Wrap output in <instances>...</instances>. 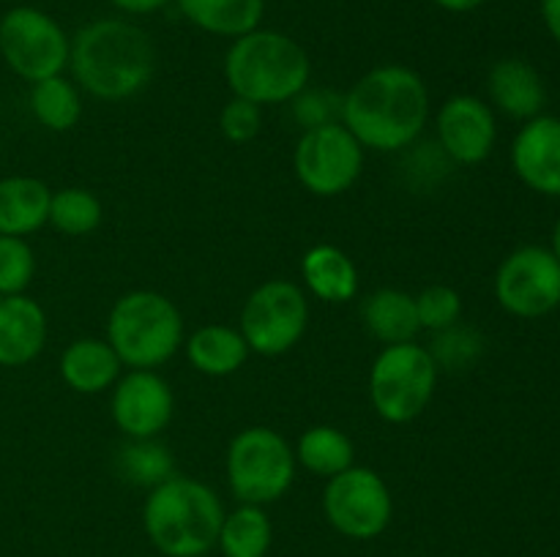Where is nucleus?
I'll list each match as a JSON object with an SVG mask.
<instances>
[{"instance_id": "8", "label": "nucleus", "mask_w": 560, "mask_h": 557, "mask_svg": "<svg viewBox=\"0 0 560 557\" xmlns=\"http://www.w3.org/2000/svg\"><path fill=\"white\" fill-rule=\"evenodd\" d=\"M310 325V300L301 284L290 278H268L257 284L241 309V325L252 353L277 358L304 339Z\"/></svg>"}, {"instance_id": "29", "label": "nucleus", "mask_w": 560, "mask_h": 557, "mask_svg": "<svg viewBox=\"0 0 560 557\" xmlns=\"http://www.w3.org/2000/svg\"><path fill=\"white\" fill-rule=\"evenodd\" d=\"M36 276V254L31 244L16 235H0V298L22 295Z\"/></svg>"}, {"instance_id": "16", "label": "nucleus", "mask_w": 560, "mask_h": 557, "mask_svg": "<svg viewBox=\"0 0 560 557\" xmlns=\"http://www.w3.org/2000/svg\"><path fill=\"white\" fill-rule=\"evenodd\" d=\"M47 344V311L31 295L0 298V366L20 369L36 360Z\"/></svg>"}, {"instance_id": "7", "label": "nucleus", "mask_w": 560, "mask_h": 557, "mask_svg": "<svg viewBox=\"0 0 560 557\" xmlns=\"http://www.w3.org/2000/svg\"><path fill=\"white\" fill-rule=\"evenodd\" d=\"M438 364L424 344H386L370 366L372 410L386 424L402 426L430 407L438 388Z\"/></svg>"}, {"instance_id": "22", "label": "nucleus", "mask_w": 560, "mask_h": 557, "mask_svg": "<svg viewBox=\"0 0 560 557\" xmlns=\"http://www.w3.org/2000/svg\"><path fill=\"white\" fill-rule=\"evenodd\" d=\"M364 328L386 347V344L416 342L421 325L416 311V295L397 287H381L370 293L361 304Z\"/></svg>"}, {"instance_id": "2", "label": "nucleus", "mask_w": 560, "mask_h": 557, "mask_svg": "<svg viewBox=\"0 0 560 557\" xmlns=\"http://www.w3.org/2000/svg\"><path fill=\"white\" fill-rule=\"evenodd\" d=\"M74 85L102 102H126L145 91L156 71V47L142 27L126 20L88 22L71 38Z\"/></svg>"}, {"instance_id": "26", "label": "nucleus", "mask_w": 560, "mask_h": 557, "mask_svg": "<svg viewBox=\"0 0 560 557\" xmlns=\"http://www.w3.org/2000/svg\"><path fill=\"white\" fill-rule=\"evenodd\" d=\"M31 112L44 129L49 131H71L82 118V96L74 80H66L63 74L47 76L31 85Z\"/></svg>"}, {"instance_id": "27", "label": "nucleus", "mask_w": 560, "mask_h": 557, "mask_svg": "<svg viewBox=\"0 0 560 557\" xmlns=\"http://www.w3.org/2000/svg\"><path fill=\"white\" fill-rule=\"evenodd\" d=\"M104 205L91 189L80 186H66V189L52 191L49 200V222L60 235L69 238H82L102 227Z\"/></svg>"}, {"instance_id": "1", "label": "nucleus", "mask_w": 560, "mask_h": 557, "mask_svg": "<svg viewBox=\"0 0 560 557\" xmlns=\"http://www.w3.org/2000/svg\"><path fill=\"white\" fill-rule=\"evenodd\" d=\"M342 123L364 151H408L430 123L427 82L408 66H377L342 96Z\"/></svg>"}, {"instance_id": "14", "label": "nucleus", "mask_w": 560, "mask_h": 557, "mask_svg": "<svg viewBox=\"0 0 560 557\" xmlns=\"http://www.w3.org/2000/svg\"><path fill=\"white\" fill-rule=\"evenodd\" d=\"M438 147L452 164L474 167L492 153L498 140L495 112L487 102L470 93L446 98L435 115Z\"/></svg>"}, {"instance_id": "23", "label": "nucleus", "mask_w": 560, "mask_h": 557, "mask_svg": "<svg viewBox=\"0 0 560 557\" xmlns=\"http://www.w3.org/2000/svg\"><path fill=\"white\" fill-rule=\"evenodd\" d=\"M180 14L200 31L222 38H238L260 27L266 0H175Z\"/></svg>"}, {"instance_id": "35", "label": "nucleus", "mask_w": 560, "mask_h": 557, "mask_svg": "<svg viewBox=\"0 0 560 557\" xmlns=\"http://www.w3.org/2000/svg\"><path fill=\"white\" fill-rule=\"evenodd\" d=\"M541 16H545L547 31L560 44V0H541Z\"/></svg>"}, {"instance_id": "3", "label": "nucleus", "mask_w": 560, "mask_h": 557, "mask_svg": "<svg viewBox=\"0 0 560 557\" xmlns=\"http://www.w3.org/2000/svg\"><path fill=\"white\" fill-rule=\"evenodd\" d=\"M310 55L288 33L255 27L233 38L224 55L228 87L257 107L290 104L310 85Z\"/></svg>"}, {"instance_id": "4", "label": "nucleus", "mask_w": 560, "mask_h": 557, "mask_svg": "<svg viewBox=\"0 0 560 557\" xmlns=\"http://www.w3.org/2000/svg\"><path fill=\"white\" fill-rule=\"evenodd\" d=\"M224 506L217 491L197 478L170 475L153 486L142 506L148 541L164 557H206L217 546Z\"/></svg>"}, {"instance_id": "33", "label": "nucleus", "mask_w": 560, "mask_h": 557, "mask_svg": "<svg viewBox=\"0 0 560 557\" xmlns=\"http://www.w3.org/2000/svg\"><path fill=\"white\" fill-rule=\"evenodd\" d=\"M219 129H222L224 140L233 145H246L255 140L262 129V107L246 102V98L233 96L219 112Z\"/></svg>"}, {"instance_id": "37", "label": "nucleus", "mask_w": 560, "mask_h": 557, "mask_svg": "<svg viewBox=\"0 0 560 557\" xmlns=\"http://www.w3.org/2000/svg\"><path fill=\"white\" fill-rule=\"evenodd\" d=\"M552 254H556L558 260H560V218H558V224H556V233H552Z\"/></svg>"}, {"instance_id": "32", "label": "nucleus", "mask_w": 560, "mask_h": 557, "mask_svg": "<svg viewBox=\"0 0 560 557\" xmlns=\"http://www.w3.org/2000/svg\"><path fill=\"white\" fill-rule=\"evenodd\" d=\"M293 118L301 129H317V126L337 123L342 120V96H337L328 87H310L306 85L299 96L290 102Z\"/></svg>"}, {"instance_id": "19", "label": "nucleus", "mask_w": 560, "mask_h": 557, "mask_svg": "<svg viewBox=\"0 0 560 557\" xmlns=\"http://www.w3.org/2000/svg\"><path fill=\"white\" fill-rule=\"evenodd\" d=\"M492 104L514 120H530L545 107V82L539 71L520 58L498 60L487 76Z\"/></svg>"}, {"instance_id": "30", "label": "nucleus", "mask_w": 560, "mask_h": 557, "mask_svg": "<svg viewBox=\"0 0 560 557\" xmlns=\"http://www.w3.org/2000/svg\"><path fill=\"white\" fill-rule=\"evenodd\" d=\"M435 358L438 369H468L474 360H479L481 349H485V339L465 325H452L446 331L435 333L432 347H427Z\"/></svg>"}, {"instance_id": "17", "label": "nucleus", "mask_w": 560, "mask_h": 557, "mask_svg": "<svg viewBox=\"0 0 560 557\" xmlns=\"http://www.w3.org/2000/svg\"><path fill=\"white\" fill-rule=\"evenodd\" d=\"M301 282L304 293L315 295L323 304H348L359 295V268L345 249L334 244H317L301 257Z\"/></svg>"}, {"instance_id": "21", "label": "nucleus", "mask_w": 560, "mask_h": 557, "mask_svg": "<svg viewBox=\"0 0 560 557\" xmlns=\"http://www.w3.org/2000/svg\"><path fill=\"white\" fill-rule=\"evenodd\" d=\"M191 369L206 377H230L249 360L252 349L244 333L224 322L200 325L184 342Z\"/></svg>"}, {"instance_id": "5", "label": "nucleus", "mask_w": 560, "mask_h": 557, "mask_svg": "<svg viewBox=\"0 0 560 557\" xmlns=\"http://www.w3.org/2000/svg\"><path fill=\"white\" fill-rule=\"evenodd\" d=\"M107 342L126 369H159L184 347V315L164 293L131 289L109 309Z\"/></svg>"}, {"instance_id": "6", "label": "nucleus", "mask_w": 560, "mask_h": 557, "mask_svg": "<svg viewBox=\"0 0 560 557\" xmlns=\"http://www.w3.org/2000/svg\"><path fill=\"white\" fill-rule=\"evenodd\" d=\"M295 451L271 426H246L230 440L224 457L228 486L246 506H271L282 500L295 481Z\"/></svg>"}, {"instance_id": "31", "label": "nucleus", "mask_w": 560, "mask_h": 557, "mask_svg": "<svg viewBox=\"0 0 560 557\" xmlns=\"http://www.w3.org/2000/svg\"><path fill=\"white\" fill-rule=\"evenodd\" d=\"M416 311H419L421 331H446L463 317V298L448 284H430L416 295Z\"/></svg>"}, {"instance_id": "9", "label": "nucleus", "mask_w": 560, "mask_h": 557, "mask_svg": "<svg viewBox=\"0 0 560 557\" xmlns=\"http://www.w3.org/2000/svg\"><path fill=\"white\" fill-rule=\"evenodd\" d=\"M71 38L55 16L36 5H14L0 16V58L22 80L58 76L69 69Z\"/></svg>"}, {"instance_id": "18", "label": "nucleus", "mask_w": 560, "mask_h": 557, "mask_svg": "<svg viewBox=\"0 0 560 557\" xmlns=\"http://www.w3.org/2000/svg\"><path fill=\"white\" fill-rule=\"evenodd\" d=\"M120 375H124V364H120L118 353H115L107 339H77L60 355V377H63V382L71 391L85 393V396L109 391Z\"/></svg>"}, {"instance_id": "24", "label": "nucleus", "mask_w": 560, "mask_h": 557, "mask_svg": "<svg viewBox=\"0 0 560 557\" xmlns=\"http://www.w3.org/2000/svg\"><path fill=\"white\" fill-rule=\"evenodd\" d=\"M295 462L317 478H334L355 464V446L339 426L317 424L301 431L295 442Z\"/></svg>"}, {"instance_id": "28", "label": "nucleus", "mask_w": 560, "mask_h": 557, "mask_svg": "<svg viewBox=\"0 0 560 557\" xmlns=\"http://www.w3.org/2000/svg\"><path fill=\"white\" fill-rule=\"evenodd\" d=\"M118 470L126 481L135 486L153 489L170 475H175V459L167 446L151 437V440H129L118 451Z\"/></svg>"}, {"instance_id": "36", "label": "nucleus", "mask_w": 560, "mask_h": 557, "mask_svg": "<svg viewBox=\"0 0 560 557\" xmlns=\"http://www.w3.org/2000/svg\"><path fill=\"white\" fill-rule=\"evenodd\" d=\"M438 9L452 11V14H468V11H476L479 5H485L487 0H432Z\"/></svg>"}, {"instance_id": "20", "label": "nucleus", "mask_w": 560, "mask_h": 557, "mask_svg": "<svg viewBox=\"0 0 560 557\" xmlns=\"http://www.w3.org/2000/svg\"><path fill=\"white\" fill-rule=\"evenodd\" d=\"M52 189L31 175H9L0 180V235L38 233L49 222Z\"/></svg>"}, {"instance_id": "12", "label": "nucleus", "mask_w": 560, "mask_h": 557, "mask_svg": "<svg viewBox=\"0 0 560 557\" xmlns=\"http://www.w3.org/2000/svg\"><path fill=\"white\" fill-rule=\"evenodd\" d=\"M495 298L509 315H550L560 306V260L545 246H523L501 262L495 273Z\"/></svg>"}, {"instance_id": "10", "label": "nucleus", "mask_w": 560, "mask_h": 557, "mask_svg": "<svg viewBox=\"0 0 560 557\" xmlns=\"http://www.w3.org/2000/svg\"><path fill=\"white\" fill-rule=\"evenodd\" d=\"M366 151L342 120L301 131L293 151V169L310 194L331 200L359 183Z\"/></svg>"}, {"instance_id": "13", "label": "nucleus", "mask_w": 560, "mask_h": 557, "mask_svg": "<svg viewBox=\"0 0 560 557\" xmlns=\"http://www.w3.org/2000/svg\"><path fill=\"white\" fill-rule=\"evenodd\" d=\"M109 391V413L126 440H151L173 420V388L156 369H129Z\"/></svg>"}, {"instance_id": "15", "label": "nucleus", "mask_w": 560, "mask_h": 557, "mask_svg": "<svg viewBox=\"0 0 560 557\" xmlns=\"http://www.w3.org/2000/svg\"><path fill=\"white\" fill-rule=\"evenodd\" d=\"M512 167L528 189L560 197V118L536 115L512 142Z\"/></svg>"}, {"instance_id": "34", "label": "nucleus", "mask_w": 560, "mask_h": 557, "mask_svg": "<svg viewBox=\"0 0 560 557\" xmlns=\"http://www.w3.org/2000/svg\"><path fill=\"white\" fill-rule=\"evenodd\" d=\"M109 3L124 14H153V11H162L170 0H109Z\"/></svg>"}, {"instance_id": "11", "label": "nucleus", "mask_w": 560, "mask_h": 557, "mask_svg": "<svg viewBox=\"0 0 560 557\" xmlns=\"http://www.w3.org/2000/svg\"><path fill=\"white\" fill-rule=\"evenodd\" d=\"M323 511L339 535L372 541L388 530L394 519V497L386 478L372 467H348L328 478L323 491Z\"/></svg>"}, {"instance_id": "25", "label": "nucleus", "mask_w": 560, "mask_h": 557, "mask_svg": "<svg viewBox=\"0 0 560 557\" xmlns=\"http://www.w3.org/2000/svg\"><path fill=\"white\" fill-rule=\"evenodd\" d=\"M273 544L271 517L262 506L241 502L235 511H224L217 546L224 557H266Z\"/></svg>"}]
</instances>
